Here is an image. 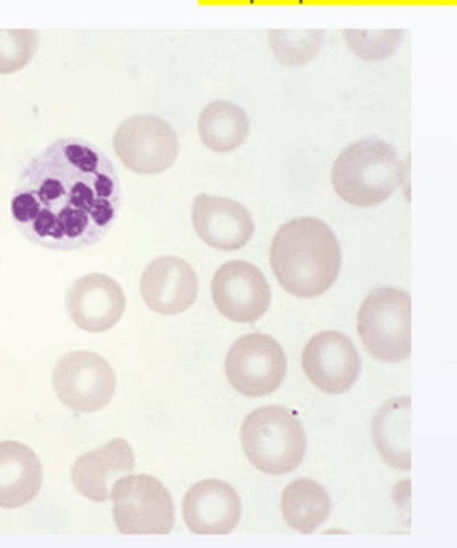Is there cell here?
I'll return each mask as SVG.
<instances>
[{"instance_id": "4fadbf2b", "label": "cell", "mask_w": 457, "mask_h": 548, "mask_svg": "<svg viewBox=\"0 0 457 548\" xmlns=\"http://www.w3.org/2000/svg\"><path fill=\"white\" fill-rule=\"evenodd\" d=\"M140 293L145 304L154 312L178 314L195 303L198 294L197 278L185 260L173 255L160 256L144 270Z\"/></svg>"}, {"instance_id": "44dd1931", "label": "cell", "mask_w": 457, "mask_h": 548, "mask_svg": "<svg viewBox=\"0 0 457 548\" xmlns=\"http://www.w3.org/2000/svg\"><path fill=\"white\" fill-rule=\"evenodd\" d=\"M38 44L36 29H0V74H10L26 66Z\"/></svg>"}, {"instance_id": "5b68a950", "label": "cell", "mask_w": 457, "mask_h": 548, "mask_svg": "<svg viewBox=\"0 0 457 548\" xmlns=\"http://www.w3.org/2000/svg\"><path fill=\"white\" fill-rule=\"evenodd\" d=\"M411 296L390 286L373 289L358 311L357 331L367 352L389 363L406 360L411 352Z\"/></svg>"}, {"instance_id": "52a82bcc", "label": "cell", "mask_w": 457, "mask_h": 548, "mask_svg": "<svg viewBox=\"0 0 457 548\" xmlns=\"http://www.w3.org/2000/svg\"><path fill=\"white\" fill-rule=\"evenodd\" d=\"M112 145L123 165L141 175L166 170L179 152L174 129L153 114H136L120 122L114 132Z\"/></svg>"}, {"instance_id": "ffe728a7", "label": "cell", "mask_w": 457, "mask_h": 548, "mask_svg": "<svg viewBox=\"0 0 457 548\" xmlns=\"http://www.w3.org/2000/svg\"><path fill=\"white\" fill-rule=\"evenodd\" d=\"M280 508L287 524L307 535L317 529L328 517L331 501L327 490L311 478L290 482L281 495Z\"/></svg>"}, {"instance_id": "8fae6325", "label": "cell", "mask_w": 457, "mask_h": 548, "mask_svg": "<svg viewBox=\"0 0 457 548\" xmlns=\"http://www.w3.org/2000/svg\"><path fill=\"white\" fill-rule=\"evenodd\" d=\"M302 366L310 379L321 391L340 394L357 381L361 361L352 340L337 330L314 335L302 353Z\"/></svg>"}, {"instance_id": "9c48e42d", "label": "cell", "mask_w": 457, "mask_h": 548, "mask_svg": "<svg viewBox=\"0 0 457 548\" xmlns=\"http://www.w3.org/2000/svg\"><path fill=\"white\" fill-rule=\"evenodd\" d=\"M58 399L77 412H94L107 405L116 387L115 373L101 355L74 351L62 355L53 371Z\"/></svg>"}, {"instance_id": "8992f818", "label": "cell", "mask_w": 457, "mask_h": 548, "mask_svg": "<svg viewBox=\"0 0 457 548\" xmlns=\"http://www.w3.org/2000/svg\"><path fill=\"white\" fill-rule=\"evenodd\" d=\"M113 521L123 535H167L175 520L170 494L157 478L129 475L117 479L111 491Z\"/></svg>"}, {"instance_id": "d6986e66", "label": "cell", "mask_w": 457, "mask_h": 548, "mask_svg": "<svg viewBox=\"0 0 457 548\" xmlns=\"http://www.w3.org/2000/svg\"><path fill=\"white\" fill-rule=\"evenodd\" d=\"M197 129L202 143L215 153L240 146L250 131V119L239 105L223 99L209 103L201 112Z\"/></svg>"}, {"instance_id": "7a4b0ae2", "label": "cell", "mask_w": 457, "mask_h": 548, "mask_svg": "<svg viewBox=\"0 0 457 548\" xmlns=\"http://www.w3.org/2000/svg\"><path fill=\"white\" fill-rule=\"evenodd\" d=\"M341 262L336 235L317 218L303 216L287 221L271 242V269L280 286L297 297H316L328 290L339 275Z\"/></svg>"}, {"instance_id": "7c38bea8", "label": "cell", "mask_w": 457, "mask_h": 548, "mask_svg": "<svg viewBox=\"0 0 457 548\" xmlns=\"http://www.w3.org/2000/svg\"><path fill=\"white\" fill-rule=\"evenodd\" d=\"M125 306L126 298L120 285L98 272L76 279L65 298L69 318L89 333H100L112 328L121 318Z\"/></svg>"}, {"instance_id": "e0dca14e", "label": "cell", "mask_w": 457, "mask_h": 548, "mask_svg": "<svg viewBox=\"0 0 457 548\" xmlns=\"http://www.w3.org/2000/svg\"><path fill=\"white\" fill-rule=\"evenodd\" d=\"M42 484L39 458L27 445L0 442V507L14 509L30 502Z\"/></svg>"}, {"instance_id": "ba28073f", "label": "cell", "mask_w": 457, "mask_h": 548, "mask_svg": "<svg viewBox=\"0 0 457 548\" xmlns=\"http://www.w3.org/2000/svg\"><path fill=\"white\" fill-rule=\"evenodd\" d=\"M282 346L270 336L251 333L229 348L225 371L229 384L240 394L260 397L270 394L282 384L287 373Z\"/></svg>"}, {"instance_id": "9a60e30c", "label": "cell", "mask_w": 457, "mask_h": 548, "mask_svg": "<svg viewBox=\"0 0 457 548\" xmlns=\"http://www.w3.org/2000/svg\"><path fill=\"white\" fill-rule=\"evenodd\" d=\"M242 511L236 490L219 479L194 484L183 500V517L188 529L197 535H226L237 527Z\"/></svg>"}, {"instance_id": "2e32d148", "label": "cell", "mask_w": 457, "mask_h": 548, "mask_svg": "<svg viewBox=\"0 0 457 548\" xmlns=\"http://www.w3.org/2000/svg\"><path fill=\"white\" fill-rule=\"evenodd\" d=\"M134 467L135 456L129 444L122 438H114L79 457L71 469V480L86 498L104 502L111 498L117 477Z\"/></svg>"}, {"instance_id": "5bb4252c", "label": "cell", "mask_w": 457, "mask_h": 548, "mask_svg": "<svg viewBox=\"0 0 457 548\" xmlns=\"http://www.w3.org/2000/svg\"><path fill=\"white\" fill-rule=\"evenodd\" d=\"M192 222L204 243L222 251L245 246L254 232L253 218L243 204L231 198L206 194L195 197Z\"/></svg>"}, {"instance_id": "3957f363", "label": "cell", "mask_w": 457, "mask_h": 548, "mask_svg": "<svg viewBox=\"0 0 457 548\" xmlns=\"http://www.w3.org/2000/svg\"><path fill=\"white\" fill-rule=\"evenodd\" d=\"M405 170L397 150L378 137L360 138L336 158L331 182L346 203L370 207L386 200L404 181Z\"/></svg>"}, {"instance_id": "277c9868", "label": "cell", "mask_w": 457, "mask_h": 548, "mask_svg": "<svg viewBox=\"0 0 457 548\" xmlns=\"http://www.w3.org/2000/svg\"><path fill=\"white\" fill-rule=\"evenodd\" d=\"M249 461L262 472L283 475L296 469L306 452V435L288 409L268 405L252 411L240 430Z\"/></svg>"}, {"instance_id": "6da1fadb", "label": "cell", "mask_w": 457, "mask_h": 548, "mask_svg": "<svg viewBox=\"0 0 457 548\" xmlns=\"http://www.w3.org/2000/svg\"><path fill=\"white\" fill-rule=\"evenodd\" d=\"M121 189L111 160L96 145L59 138L23 168L11 215L31 244L71 252L100 242L114 223Z\"/></svg>"}, {"instance_id": "30bf717a", "label": "cell", "mask_w": 457, "mask_h": 548, "mask_svg": "<svg viewBox=\"0 0 457 548\" xmlns=\"http://www.w3.org/2000/svg\"><path fill=\"white\" fill-rule=\"evenodd\" d=\"M212 295L218 311L227 319L249 323L269 309L270 286L262 272L245 261L222 264L212 281Z\"/></svg>"}, {"instance_id": "ac0fdd59", "label": "cell", "mask_w": 457, "mask_h": 548, "mask_svg": "<svg viewBox=\"0 0 457 548\" xmlns=\"http://www.w3.org/2000/svg\"><path fill=\"white\" fill-rule=\"evenodd\" d=\"M371 435L377 451L390 467L410 471L411 397L386 401L372 419Z\"/></svg>"}]
</instances>
